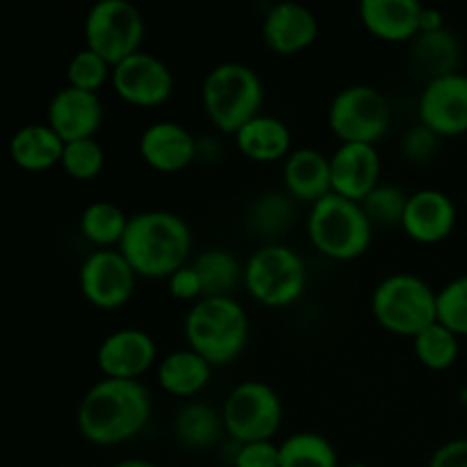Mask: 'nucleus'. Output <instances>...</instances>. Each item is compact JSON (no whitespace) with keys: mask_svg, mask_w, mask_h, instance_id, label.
<instances>
[{"mask_svg":"<svg viewBox=\"0 0 467 467\" xmlns=\"http://www.w3.org/2000/svg\"><path fill=\"white\" fill-rule=\"evenodd\" d=\"M153 400L141 381L100 379L78 404V431L87 442L117 447L140 436L150 422Z\"/></svg>","mask_w":467,"mask_h":467,"instance_id":"nucleus-1","label":"nucleus"},{"mask_svg":"<svg viewBox=\"0 0 467 467\" xmlns=\"http://www.w3.org/2000/svg\"><path fill=\"white\" fill-rule=\"evenodd\" d=\"M192 228L171 210H141L130 214L119 244L137 276L169 278L190 263Z\"/></svg>","mask_w":467,"mask_h":467,"instance_id":"nucleus-2","label":"nucleus"},{"mask_svg":"<svg viewBox=\"0 0 467 467\" xmlns=\"http://www.w3.org/2000/svg\"><path fill=\"white\" fill-rule=\"evenodd\" d=\"M182 331L190 349L213 368H223L246 349L251 322L235 296H201L187 310Z\"/></svg>","mask_w":467,"mask_h":467,"instance_id":"nucleus-3","label":"nucleus"},{"mask_svg":"<svg viewBox=\"0 0 467 467\" xmlns=\"http://www.w3.org/2000/svg\"><path fill=\"white\" fill-rule=\"evenodd\" d=\"M201 103L219 132L235 135L263 109V78L254 67L235 59L214 64L201 85Z\"/></svg>","mask_w":467,"mask_h":467,"instance_id":"nucleus-4","label":"nucleus"},{"mask_svg":"<svg viewBox=\"0 0 467 467\" xmlns=\"http://www.w3.org/2000/svg\"><path fill=\"white\" fill-rule=\"evenodd\" d=\"M374 319L392 336L410 337L438 322V290L413 272H392L374 285Z\"/></svg>","mask_w":467,"mask_h":467,"instance_id":"nucleus-5","label":"nucleus"},{"mask_svg":"<svg viewBox=\"0 0 467 467\" xmlns=\"http://www.w3.org/2000/svg\"><path fill=\"white\" fill-rule=\"evenodd\" d=\"M306 228L315 249L340 263L368 254L374 237V226L363 205L336 192L310 205Z\"/></svg>","mask_w":467,"mask_h":467,"instance_id":"nucleus-6","label":"nucleus"},{"mask_svg":"<svg viewBox=\"0 0 467 467\" xmlns=\"http://www.w3.org/2000/svg\"><path fill=\"white\" fill-rule=\"evenodd\" d=\"M242 283L258 304L285 308L304 296L308 287V265L292 246L267 242L246 258Z\"/></svg>","mask_w":467,"mask_h":467,"instance_id":"nucleus-7","label":"nucleus"},{"mask_svg":"<svg viewBox=\"0 0 467 467\" xmlns=\"http://www.w3.org/2000/svg\"><path fill=\"white\" fill-rule=\"evenodd\" d=\"M328 128L340 144H374L390 132L392 108L379 87L356 82L331 99L327 112Z\"/></svg>","mask_w":467,"mask_h":467,"instance_id":"nucleus-8","label":"nucleus"},{"mask_svg":"<svg viewBox=\"0 0 467 467\" xmlns=\"http://www.w3.org/2000/svg\"><path fill=\"white\" fill-rule=\"evenodd\" d=\"M222 418L237 445L272 441L283 424V401L269 383L246 379L231 388L222 404Z\"/></svg>","mask_w":467,"mask_h":467,"instance_id":"nucleus-9","label":"nucleus"},{"mask_svg":"<svg viewBox=\"0 0 467 467\" xmlns=\"http://www.w3.org/2000/svg\"><path fill=\"white\" fill-rule=\"evenodd\" d=\"M144 35V14L130 0H99L85 16V46L112 67L140 53Z\"/></svg>","mask_w":467,"mask_h":467,"instance_id":"nucleus-10","label":"nucleus"},{"mask_svg":"<svg viewBox=\"0 0 467 467\" xmlns=\"http://www.w3.org/2000/svg\"><path fill=\"white\" fill-rule=\"evenodd\" d=\"M78 283L91 306L114 310L130 301L137 274L119 249H94L82 260Z\"/></svg>","mask_w":467,"mask_h":467,"instance_id":"nucleus-11","label":"nucleus"},{"mask_svg":"<svg viewBox=\"0 0 467 467\" xmlns=\"http://www.w3.org/2000/svg\"><path fill=\"white\" fill-rule=\"evenodd\" d=\"M109 85L126 103L137 105V108H155V105L167 103L169 96L173 94L176 80L162 57L141 48L140 53L114 64Z\"/></svg>","mask_w":467,"mask_h":467,"instance_id":"nucleus-12","label":"nucleus"},{"mask_svg":"<svg viewBox=\"0 0 467 467\" xmlns=\"http://www.w3.org/2000/svg\"><path fill=\"white\" fill-rule=\"evenodd\" d=\"M418 121L438 137L467 132V73L456 71L424 82L418 99Z\"/></svg>","mask_w":467,"mask_h":467,"instance_id":"nucleus-13","label":"nucleus"},{"mask_svg":"<svg viewBox=\"0 0 467 467\" xmlns=\"http://www.w3.org/2000/svg\"><path fill=\"white\" fill-rule=\"evenodd\" d=\"M96 365L105 379L140 381L158 368V342L140 327H123L108 333L96 351Z\"/></svg>","mask_w":467,"mask_h":467,"instance_id":"nucleus-14","label":"nucleus"},{"mask_svg":"<svg viewBox=\"0 0 467 467\" xmlns=\"http://www.w3.org/2000/svg\"><path fill=\"white\" fill-rule=\"evenodd\" d=\"M140 155L160 173H178L199 158V140L182 123L162 119L144 128L140 135Z\"/></svg>","mask_w":467,"mask_h":467,"instance_id":"nucleus-15","label":"nucleus"},{"mask_svg":"<svg viewBox=\"0 0 467 467\" xmlns=\"http://www.w3.org/2000/svg\"><path fill=\"white\" fill-rule=\"evenodd\" d=\"M105 119L103 100L96 91L78 89L64 85L53 94L46 112V123L62 137L64 141L96 137Z\"/></svg>","mask_w":467,"mask_h":467,"instance_id":"nucleus-16","label":"nucleus"},{"mask_svg":"<svg viewBox=\"0 0 467 467\" xmlns=\"http://www.w3.org/2000/svg\"><path fill=\"white\" fill-rule=\"evenodd\" d=\"M456 219L459 210L454 199L436 187H424L409 194L401 228L418 244H438L451 235Z\"/></svg>","mask_w":467,"mask_h":467,"instance_id":"nucleus-17","label":"nucleus"},{"mask_svg":"<svg viewBox=\"0 0 467 467\" xmlns=\"http://www.w3.org/2000/svg\"><path fill=\"white\" fill-rule=\"evenodd\" d=\"M319 21L315 12L296 0L269 5L263 16V41L278 55H296L315 44Z\"/></svg>","mask_w":467,"mask_h":467,"instance_id":"nucleus-18","label":"nucleus"},{"mask_svg":"<svg viewBox=\"0 0 467 467\" xmlns=\"http://www.w3.org/2000/svg\"><path fill=\"white\" fill-rule=\"evenodd\" d=\"M381 182V153L374 144H340L331 153V190L363 201Z\"/></svg>","mask_w":467,"mask_h":467,"instance_id":"nucleus-19","label":"nucleus"},{"mask_svg":"<svg viewBox=\"0 0 467 467\" xmlns=\"http://www.w3.org/2000/svg\"><path fill=\"white\" fill-rule=\"evenodd\" d=\"M283 190L301 203H317L331 194V155L315 146H296L281 167Z\"/></svg>","mask_w":467,"mask_h":467,"instance_id":"nucleus-20","label":"nucleus"},{"mask_svg":"<svg viewBox=\"0 0 467 467\" xmlns=\"http://www.w3.org/2000/svg\"><path fill=\"white\" fill-rule=\"evenodd\" d=\"M424 5L420 0H363L358 16L365 30L388 44L413 41L420 35V16Z\"/></svg>","mask_w":467,"mask_h":467,"instance_id":"nucleus-21","label":"nucleus"},{"mask_svg":"<svg viewBox=\"0 0 467 467\" xmlns=\"http://www.w3.org/2000/svg\"><path fill=\"white\" fill-rule=\"evenodd\" d=\"M213 369L214 368L203 356H199L190 347H182V349H173L162 356L158 360L155 374H158V383L164 392L181 397V400H192L208 388Z\"/></svg>","mask_w":467,"mask_h":467,"instance_id":"nucleus-22","label":"nucleus"},{"mask_svg":"<svg viewBox=\"0 0 467 467\" xmlns=\"http://www.w3.org/2000/svg\"><path fill=\"white\" fill-rule=\"evenodd\" d=\"M233 137L237 149L254 162H283L295 149L290 126L283 119L263 112L246 121Z\"/></svg>","mask_w":467,"mask_h":467,"instance_id":"nucleus-23","label":"nucleus"},{"mask_svg":"<svg viewBox=\"0 0 467 467\" xmlns=\"http://www.w3.org/2000/svg\"><path fill=\"white\" fill-rule=\"evenodd\" d=\"M64 144L48 123H26L9 140V158L26 171H48L62 162Z\"/></svg>","mask_w":467,"mask_h":467,"instance_id":"nucleus-24","label":"nucleus"},{"mask_svg":"<svg viewBox=\"0 0 467 467\" xmlns=\"http://www.w3.org/2000/svg\"><path fill=\"white\" fill-rule=\"evenodd\" d=\"M410 64L415 71L422 73L424 82L461 71L459 36L447 27L436 32H420L410 41Z\"/></svg>","mask_w":467,"mask_h":467,"instance_id":"nucleus-25","label":"nucleus"},{"mask_svg":"<svg viewBox=\"0 0 467 467\" xmlns=\"http://www.w3.org/2000/svg\"><path fill=\"white\" fill-rule=\"evenodd\" d=\"M173 433L190 450H210L226 433L222 410L208 401H185L173 415Z\"/></svg>","mask_w":467,"mask_h":467,"instance_id":"nucleus-26","label":"nucleus"},{"mask_svg":"<svg viewBox=\"0 0 467 467\" xmlns=\"http://www.w3.org/2000/svg\"><path fill=\"white\" fill-rule=\"evenodd\" d=\"M128 219L130 214L114 201H91L80 213V233L96 249H119Z\"/></svg>","mask_w":467,"mask_h":467,"instance_id":"nucleus-27","label":"nucleus"},{"mask_svg":"<svg viewBox=\"0 0 467 467\" xmlns=\"http://www.w3.org/2000/svg\"><path fill=\"white\" fill-rule=\"evenodd\" d=\"M295 222V199L285 190H267L255 196L246 208V226L260 237L276 240Z\"/></svg>","mask_w":467,"mask_h":467,"instance_id":"nucleus-28","label":"nucleus"},{"mask_svg":"<svg viewBox=\"0 0 467 467\" xmlns=\"http://www.w3.org/2000/svg\"><path fill=\"white\" fill-rule=\"evenodd\" d=\"M199 272L203 296H233V290L244 281V265L228 249H205L192 260Z\"/></svg>","mask_w":467,"mask_h":467,"instance_id":"nucleus-29","label":"nucleus"},{"mask_svg":"<svg viewBox=\"0 0 467 467\" xmlns=\"http://www.w3.org/2000/svg\"><path fill=\"white\" fill-rule=\"evenodd\" d=\"M281 467H342L333 442L317 431H296L278 442Z\"/></svg>","mask_w":467,"mask_h":467,"instance_id":"nucleus-30","label":"nucleus"},{"mask_svg":"<svg viewBox=\"0 0 467 467\" xmlns=\"http://www.w3.org/2000/svg\"><path fill=\"white\" fill-rule=\"evenodd\" d=\"M413 351L420 363L433 372H445L459 360L461 337L442 327L441 322H433L422 333L413 337Z\"/></svg>","mask_w":467,"mask_h":467,"instance_id":"nucleus-31","label":"nucleus"},{"mask_svg":"<svg viewBox=\"0 0 467 467\" xmlns=\"http://www.w3.org/2000/svg\"><path fill=\"white\" fill-rule=\"evenodd\" d=\"M406 201H409V194H406L401 187L381 181L363 201H360V205H363L365 214L369 217L372 226L392 228L401 226Z\"/></svg>","mask_w":467,"mask_h":467,"instance_id":"nucleus-32","label":"nucleus"},{"mask_svg":"<svg viewBox=\"0 0 467 467\" xmlns=\"http://www.w3.org/2000/svg\"><path fill=\"white\" fill-rule=\"evenodd\" d=\"M59 167L76 181H91L105 167V149L96 137L67 141Z\"/></svg>","mask_w":467,"mask_h":467,"instance_id":"nucleus-33","label":"nucleus"},{"mask_svg":"<svg viewBox=\"0 0 467 467\" xmlns=\"http://www.w3.org/2000/svg\"><path fill=\"white\" fill-rule=\"evenodd\" d=\"M438 322L459 337H467V272L438 290Z\"/></svg>","mask_w":467,"mask_h":467,"instance_id":"nucleus-34","label":"nucleus"},{"mask_svg":"<svg viewBox=\"0 0 467 467\" xmlns=\"http://www.w3.org/2000/svg\"><path fill=\"white\" fill-rule=\"evenodd\" d=\"M109 80H112V64L105 62L99 53H94L87 46L68 59L67 85L99 94L100 87Z\"/></svg>","mask_w":467,"mask_h":467,"instance_id":"nucleus-35","label":"nucleus"},{"mask_svg":"<svg viewBox=\"0 0 467 467\" xmlns=\"http://www.w3.org/2000/svg\"><path fill=\"white\" fill-rule=\"evenodd\" d=\"M438 149H441V137L420 121L406 128L400 141L401 158L410 164H427L438 153Z\"/></svg>","mask_w":467,"mask_h":467,"instance_id":"nucleus-36","label":"nucleus"},{"mask_svg":"<svg viewBox=\"0 0 467 467\" xmlns=\"http://www.w3.org/2000/svg\"><path fill=\"white\" fill-rule=\"evenodd\" d=\"M233 467H281L278 445L274 441H258L237 445Z\"/></svg>","mask_w":467,"mask_h":467,"instance_id":"nucleus-37","label":"nucleus"},{"mask_svg":"<svg viewBox=\"0 0 467 467\" xmlns=\"http://www.w3.org/2000/svg\"><path fill=\"white\" fill-rule=\"evenodd\" d=\"M167 285L173 299L178 301H190V304H194V301H199L201 296H203V285H201L199 272H196L192 263L176 269V272L167 278Z\"/></svg>","mask_w":467,"mask_h":467,"instance_id":"nucleus-38","label":"nucleus"},{"mask_svg":"<svg viewBox=\"0 0 467 467\" xmlns=\"http://www.w3.org/2000/svg\"><path fill=\"white\" fill-rule=\"evenodd\" d=\"M427 467H467V436L451 438L436 447Z\"/></svg>","mask_w":467,"mask_h":467,"instance_id":"nucleus-39","label":"nucleus"},{"mask_svg":"<svg viewBox=\"0 0 467 467\" xmlns=\"http://www.w3.org/2000/svg\"><path fill=\"white\" fill-rule=\"evenodd\" d=\"M445 26V16H442L441 9L436 7H424L422 16H420V32H436L442 30Z\"/></svg>","mask_w":467,"mask_h":467,"instance_id":"nucleus-40","label":"nucleus"},{"mask_svg":"<svg viewBox=\"0 0 467 467\" xmlns=\"http://www.w3.org/2000/svg\"><path fill=\"white\" fill-rule=\"evenodd\" d=\"M109 467H160V465L146 459H123V461H117V463Z\"/></svg>","mask_w":467,"mask_h":467,"instance_id":"nucleus-41","label":"nucleus"},{"mask_svg":"<svg viewBox=\"0 0 467 467\" xmlns=\"http://www.w3.org/2000/svg\"><path fill=\"white\" fill-rule=\"evenodd\" d=\"M459 400H461V404L467 406V386L461 388V390H459Z\"/></svg>","mask_w":467,"mask_h":467,"instance_id":"nucleus-42","label":"nucleus"},{"mask_svg":"<svg viewBox=\"0 0 467 467\" xmlns=\"http://www.w3.org/2000/svg\"><path fill=\"white\" fill-rule=\"evenodd\" d=\"M342 467H374V465H368V463H347V465H342Z\"/></svg>","mask_w":467,"mask_h":467,"instance_id":"nucleus-43","label":"nucleus"}]
</instances>
